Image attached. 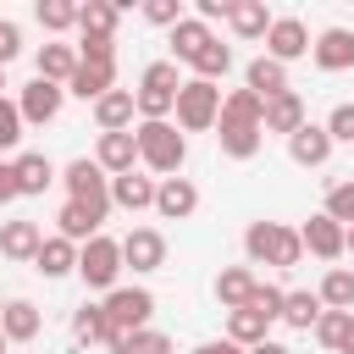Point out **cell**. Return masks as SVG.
Returning a JSON list of instances; mask_svg holds the SVG:
<instances>
[{"label":"cell","mask_w":354,"mask_h":354,"mask_svg":"<svg viewBox=\"0 0 354 354\" xmlns=\"http://www.w3.org/2000/svg\"><path fill=\"white\" fill-rule=\"evenodd\" d=\"M288 155H293V166H326V160H332V133L315 127V122H304V127L288 138Z\"/></svg>","instance_id":"9a60e30c"},{"label":"cell","mask_w":354,"mask_h":354,"mask_svg":"<svg viewBox=\"0 0 354 354\" xmlns=\"http://www.w3.org/2000/svg\"><path fill=\"white\" fill-rule=\"evenodd\" d=\"M33 66H39L44 83H72V72H77V50H72V44H44Z\"/></svg>","instance_id":"f1b7e54d"},{"label":"cell","mask_w":354,"mask_h":354,"mask_svg":"<svg viewBox=\"0 0 354 354\" xmlns=\"http://www.w3.org/2000/svg\"><path fill=\"white\" fill-rule=\"evenodd\" d=\"M216 122H221V88L205 83V77L183 83V88H177V127H183V133H205V127H216Z\"/></svg>","instance_id":"5b68a950"},{"label":"cell","mask_w":354,"mask_h":354,"mask_svg":"<svg viewBox=\"0 0 354 354\" xmlns=\"http://www.w3.org/2000/svg\"><path fill=\"white\" fill-rule=\"evenodd\" d=\"M348 326H354V310H321V321H315V337H321V348H343V337H348Z\"/></svg>","instance_id":"8d00e7d4"},{"label":"cell","mask_w":354,"mask_h":354,"mask_svg":"<svg viewBox=\"0 0 354 354\" xmlns=\"http://www.w3.org/2000/svg\"><path fill=\"white\" fill-rule=\"evenodd\" d=\"M249 293H254V271H249V266H227V271L216 277V299H221V310H243Z\"/></svg>","instance_id":"83f0119b"},{"label":"cell","mask_w":354,"mask_h":354,"mask_svg":"<svg viewBox=\"0 0 354 354\" xmlns=\"http://www.w3.org/2000/svg\"><path fill=\"white\" fill-rule=\"evenodd\" d=\"M321 127L332 133V144H354V100H343V105H332V116H326Z\"/></svg>","instance_id":"7bdbcfd3"},{"label":"cell","mask_w":354,"mask_h":354,"mask_svg":"<svg viewBox=\"0 0 354 354\" xmlns=\"http://www.w3.org/2000/svg\"><path fill=\"white\" fill-rule=\"evenodd\" d=\"M321 310H326V304H321V293H310V288H299V293L282 299V321H288L293 332H310V326L321 321Z\"/></svg>","instance_id":"4dcf8cb0"},{"label":"cell","mask_w":354,"mask_h":354,"mask_svg":"<svg viewBox=\"0 0 354 354\" xmlns=\"http://www.w3.org/2000/svg\"><path fill=\"white\" fill-rule=\"evenodd\" d=\"M105 315H111V326L144 332L149 315H155V293H149V288H111V293H105Z\"/></svg>","instance_id":"52a82bcc"},{"label":"cell","mask_w":354,"mask_h":354,"mask_svg":"<svg viewBox=\"0 0 354 354\" xmlns=\"http://www.w3.org/2000/svg\"><path fill=\"white\" fill-rule=\"evenodd\" d=\"M304 127V100L288 88V94H277V100H266V133H282V138H293Z\"/></svg>","instance_id":"ffe728a7"},{"label":"cell","mask_w":354,"mask_h":354,"mask_svg":"<svg viewBox=\"0 0 354 354\" xmlns=\"http://www.w3.org/2000/svg\"><path fill=\"white\" fill-rule=\"evenodd\" d=\"M310 55H315L321 72H348V66H354V33H348V28H326V33L310 44Z\"/></svg>","instance_id":"4fadbf2b"},{"label":"cell","mask_w":354,"mask_h":354,"mask_svg":"<svg viewBox=\"0 0 354 354\" xmlns=\"http://www.w3.org/2000/svg\"><path fill=\"white\" fill-rule=\"evenodd\" d=\"M111 77H116V66H100V61H77V72H72V83H66V88H72L77 100H105V94L116 88Z\"/></svg>","instance_id":"603a6c76"},{"label":"cell","mask_w":354,"mask_h":354,"mask_svg":"<svg viewBox=\"0 0 354 354\" xmlns=\"http://www.w3.org/2000/svg\"><path fill=\"white\" fill-rule=\"evenodd\" d=\"M11 166H17V188H22V194H44V188L55 183V166H50V155H17Z\"/></svg>","instance_id":"d6a6232c"},{"label":"cell","mask_w":354,"mask_h":354,"mask_svg":"<svg viewBox=\"0 0 354 354\" xmlns=\"http://www.w3.org/2000/svg\"><path fill=\"white\" fill-rule=\"evenodd\" d=\"M133 354H177V348H171V337H166V332L144 326V332H133Z\"/></svg>","instance_id":"f6af8a7d"},{"label":"cell","mask_w":354,"mask_h":354,"mask_svg":"<svg viewBox=\"0 0 354 354\" xmlns=\"http://www.w3.org/2000/svg\"><path fill=\"white\" fill-rule=\"evenodd\" d=\"M194 354H249V348H238V343H232V337H221V343H199V348H194Z\"/></svg>","instance_id":"f907efd6"},{"label":"cell","mask_w":354,"mask_h":354,"mask_svg":"<svg viewBox=\"0 0 354 354\" xmlns=\"http://www.w3.org/2000/svg\"><path fill=\"white\" fill-rule=\"evenodd\" d=\"M266 326H271V321H266L260 310H249V304H243V310H227V337H232L238 348H254V343H266Z\"/></svg>","instance_id":"1f68e13d"},{"label":"cell","mask_w":354,"mask_h":354,"mask_svg":"<svg viewBox=\"0 0 354 354\" xmlns=\"http://www.w3.org/2000/svg\"><path fill=\"white\" fill-rule=\"evenodd\" d=\"M33 271H44V277H66V271H77V243H72V238H44L39 254H33Z\"/></svg>","instance_id":"cb8c5ba5"},{"label":"cell","mask_w":354,"mask_h":354,"mask_svg":"<svg viewBox=\"0 0 354 354\" xmlns=\"http://www.w3.org/2000/svg\"><path fill=\"white\" fill-rule=\"evenodd\" d=\"M39 243H44L39 221H6V227H0V254H6V260H33Z\"/></svg>","instance_id":"7402d4cb"},{"label":"cell","mask_w":354,"mask_h":354,"mask_svg":"<svg viewBox=\"0 0 354 354\" xmlns=\"http://www.w3.org/2000/svg\"><path fill=\"white\" fill-rule=\"evenodd\" d=\"M116 17H122V6L88 0V6H77V33L83 39H116Z\"/></svg>","instance_id":"d4e9b609"},{"label":"cell","mask_w":354,"mask_h":354,"mask_svg":"<svg viewBox=\"0 0 354 354\" xmlns=\"http://www.w3.org/2000/svg\"><path fill=\"white\" fill-rule=\"evenodd\" d=\"M55 227H61V238H72V243H88V238H100V221L83 210V205H61V216H55Z\"/></svg>","instance_id":"d590c367"},{"label":"cell","mask_w":354,"mask_h":354,"mask_svg":"<svg viewBox=\"0 0 354 354\" xmlns=\"http://www.w3.org/2000/svg\"><path fill=\"white\" fill-rule=\"evenodd\" d=\"M94 160H100V171H105V177L133 171V166H138V138H133V127H127V133H100Z\"/></svg>","instance_id":"8fae6325"},{"label":"cell","mask_w":354,"mask_h":354,"mask_svg":"<svg viewBox=\"0 0 354 354\" xmlns=\"http://www.w3.org/2000/svg\"><path fill=\"white\" fill-rule=\"evenodd\" d=\"M0 354H6V332H0Z\"/></svg>","instance_id":"9f6ffc18"},{"label":"cell","mask_w":354,"mask_h":354,"mask_svg":"<svg viewBox=\"0 0 354 354\" xmlns=\"http://www.w3.org/2000/svg\"><path fill=\"white\" fill-rule=\"evenodd\" d=\"M17 194H22V188H17V166H11V160H0V205H11Z\"/></svg>","instance_id":"c3c4849f"},{"label":"cell","mask_w":354,"mask_h":354,"mask_svg":"<svg viewBox=\"0 0 354 354\" xmlns=\"http://www.w3.org/2000/svg\"><path fill=\"white\" fill-rule=\"evenodd\" d=\"M221 133V155H232V160H249V155H260V144H266V127H249V122H216Z\"/></svg>","instance_id":"44dd1931"},{"label":"cell","mask_w":354,"mask_h":354,"mask_svg":"<svg viewBox=\"0 0 354 354\" xmlns=\"http://www.w3.org/2000/svg\"><path fill=\"white\" fill-rule=\"evenodd\" d=\"M243 249H249L254 266H277V271H293L304 260V238L293 227H282V221H249Z\"/></svg>","instance_id":"6da1fadb"},{"label":"cell","mask_w":354,"mask_h":354,"mask_svg":"<svg viewBox=\"0 0 354 354\" xmlns=\"http://www.w3.org/2000/svg\"><path fill=\"white\" fill-rule=\"evenodd\" d=\"M337 354H354V326H348V337H343V348Z\"/></svg>","instance_id":"db71d44e"},{"label":"cell","mask_w":354,"mask_h":354,"mask_svg":"<svg viewBox=\"0 0 354 354\" xmlns=\"http://www.w3.org/2000/svg\"><path fill=\"white\" fill-rule=\"evenodd\" d=\"M61 100H66V88H61V83L33 77V83L22 88V100H17V111H22V122L44 127V122H55V116H61Z\"/></svg>","instance_id":"9c48e42d"},{"label":"cell","mask_w":354,"mask_h":354,"mask_svg":"<svg viewBox=\"0 0 354 354\" xmlns=\"http://www.w3.org/2000/svg\"><path fill=\"white\" fill-rule=\"evenodd\" d=\"M210 39H216V33H210V28H205V22H199V17H183V22H177V28H171V55H177V61H188V66H194V61H199V50H205V44H210Z\"/></svg>","instance_id":"4316f807"},{"label":"cell","mask_w":354,"mask_h":354,"mask_svg":"<svg viewBox=\"0 0 354 354\" xmlns=\"http://www.w3.org/2000/svg\"><path fill=\"white\" fill-rule=\"evenodd\" d=\"M243 88L260 94V100H277V94H288V66L271 61V55H254L249 72H243Z\"/></svg>","instance_id":"e0dca14e"},{"label":"cell","mask_w":354,"mask_h":354,"mask_svg":"<svg viewBox=\"0 0 354 354\" xmlns=\"http://www.w3.org/2000/svg\"><path fill=\"white\" fill-rule=\"evenodd\" d=\"M227 66H232V50H227L221 39H210V44L199 50V61H194V72H199L205 83H216V77H227Z\"/></svg>","instance_id":"74e56055"},{"label":"cell","mask_w":354,"mask_h":354,"mask_svg":"<svg viewBox=\"0 0 354 354\" xmlns=\"http://www.w3.org/2000/svg\"><path fill=\"white\" fill-rule=\"evenodd\" d=\"M17 50H22V28L17 22H0V66L17 61Z\"/></svg>","instance_id":"bcb514c9"},{"label":"cell","mask_w":354,"mask_h":354,"mask_svg":"<svg viewBox=\"0 0 354 354\" xmlns=\"http://www.w3.org/2000/svg\"><path fill=\"white\" fill-rule=\"evenodd\" d=\"M22 127H28V122H22V111H17V100H6V94H0V155L22 144Z\"/></svg>","instance_id":"60d3db41"},{"label":"cell","mask_w":354,"mask_h":354,"mask_svg":"<svg viewBox=\"0 0 354 354\" xmlns=\"http://www.w3.org/2000/svg\"><path fill=\"white\" fill-rule=\"evenodd\" d=\"M221 122L266 127V100H260V94H249V88H232V94H221Z\"/></svg>","instance_id":"f546056e"},{"label":"cell","mask_w":354,"mask_h":354,"mask_svg":"<svg viewBox=\"0 0 354 354\" xmlns=\"http://www.w3.org/2000/svg\"><path fill=\"white\" fill-rule=\"evenodd\" d=\"M155 177H138V171H122V177H111V205H122V210H155Z\"/></svg>","instance_id":"ac0fdd59"},{"label":"cell","mask_w":354,"mask_h":354,"mask_svg":"<svg viewBox=\"0 0 354 354\" xmlns=\"http://www.w3.org/2000/svg\"><path fill=\"white\" fill-rule=\"evenodd\" d=\"M282 288H271V282H254V293H249V310H260L266 321H282Z\"/></svg>","instance_id":"b9f144b4"},{"label":"cell","mask_w":354,"mask_h":354,"mask_svg":"<svg viewBox=\"0 0 354 354\" xmlns=\"http://www.w3.org/2000/svg\"><path fill=\"white\" fill-rule=\"evenodd\" d=\"M299 238H304V249L315 254V260H337L343 254V227L321 210V216H310L304 227H299Z\"/></svg>","instance_id":"2e32d148"},{"label":"cell","mask_w":354,"mask_h":354,"mask_svg":"<svg viewBox=\"0 0 354 354\" xmlns=\"http://www.w3.org/2000/svg\"><path fill=\"white\" fill-rule=\"evenodd\" d=\"M6 304H11V299H0V315H6Z\"/></svg>","instance_id":"11a10c76"},{"label":"cell","mask_w":354,"mask_h":354,"mask_svg":"<svg viewBox=\"0 0 354 354\" xmlns=\"http://www.w3.org/2000/svg\"><path fill=\"white\" fill-rule=\"evenodd\" d=\"M326 216L337 227H354V177H343V183L326 188Z\"/></svg>","instance_id":"f35d334b"},{"label":"cell","mask_w":354,"mask_h":354,"mask_svg":"<svg viewBox=\"0 0 354 354\" xmlns=\"http://www.w3.org/2000/svg\"><path fill=\"white\" fill-rule=\"evenodd\" d=\"M0 88H6V77H0Z\"/></svg>","instance_id":"6f0895ef"},{"label":"cell","mask_w":354,"mask_h":354,"mask_svg":"<svg viewBox=\"0 0 354 354\" xmlns=\"http://www.w3.org/2000/svg\"><path fill=\"white\" fill-rule=\"evenodd\" d=\"M105 332H111L105 304H77V310H72V337H77V343H105Z\"/></svg>","instance_id":"e575fe53"},{"label":"cell","mask_w":354,"mask_h":354,"mask_svg":"<svg viewBox=\"0 0 354 354\" xmlns=\"http://www.w3.org/2000/svg\"><path fill=\"white\" fill-rule=\"evenodd\" d=\"M133 138H138V160H144L149 171H160V177H177V171H183L188 144H183L177 122H138Z\"/></svg>","instance_id":"7a4b0ae2"},{"label":"cell","mask_w":354,"mask_h":354,"mask_svg":"<svg viewBox=\"0 0 354 354\" xmlns=\"http://www.w3.org/2000/svg\"><path fill=\"white\" fill-rule=\"evenodd\" d=\"M155 210H160L166 221H188V216L199 210V188H194L188 177H160V188H155Z\"/></svg>","instance_id":"7c38bea8"},{"label":"cell","mask_w":354,"mask_h":354,"mask_svg":"<svg viewBox=\"0 0 354 354\" xmlns=\"http://www.w3.org/2000/svg\"><path fill=\"white\" fill-rule=\"evenodd\" d=\"M232 6H238V0H199V22L210 28L216 17H232Z\"/></svg>","instance_id":"7dc6e473"},{"label":"cell","mask_w":354,"mask_h":354,"mask_svg":"<svg viewBox=\"0 0 354 354\" xmlns=\"http://www.w3.org/2000/svg\"><path fill=\"white\" fill-rule=\"evenodd\" d=\"M343 254H354V227H343Z\"/></svg>","instance_id":"f5cc1de1"},{"label":"cell","mask_w":354,"mask_h":354,"mask_svg":"<svg viewBox=\"0 0 354 354\" xmlns=\"http://www.w3.org/2000/svg\"><path fill=\"white\" fill-rule=\"evenodd\" d=\"M227 22H232V33H238V39H266V33H271V22H277V17H271V11H266V0H238V6H232V17H227Z\"/></svg>","instance_id":"484cf974"},{"label":"cell","mask_w":354,"mask_h":354,"mask_svg":"<svg viewBox=\"0 0 354 354\" xmlns=\"http://www.w3.org/2000/svg\"><path fill=\"white\" fill-rule=\"evenodd\" d=\"M249 354H293V348H282V343H271V337H266V343H254Z\"/></svg>","instance_id":"816d5d0a"},{"label":"cell","mask_w":354,"mask_h":354,"mask_svg":"<svg viewBox=\"0 0 354 354\" xmlns=\"http://www.w3.org/2000/svg\"><path fill=\"white\" fill-rule=\"evenodd\" d=\"M39 22L50 33H66V28H77V6L72 0H39Z\"/></svg>","instance_id":"ab89813d"},{"label":"cell","mask_w":354,"mask_h":354,"mask_svg":"<svg viewBox=\"0 0 354 354\" xmlns=\"http://www.w3.org/2000/svg\"><path fill=\"white\" fill-rule=\"evenodd\" d=\"M315 293H321L326 310H354V271H348V266H332Z\"/></svg>","instance_id":"836d02e7"},{"label":"cell","mask_w":354,"mask_h":354,"mask_svg":"<svg viewBox=\"0 0 354 354\" xmlns=\"http://www.w3.org/2000/svg\"><path fill=\"white\" fill-rule=\"evenodd\" d=\"M105 348H111V354H133V332H127V326H111V332H105Z\"/></svg>","instance_id":"681fc988"},{"label":"cell","mask_w":354,"mask_h":354,"mask_svg":"<svg viewBox=\"0 0 354 354\" xmlns=\"http://www.w3.org/2000/svg\"><path fill=\"white\" fill-rule=\"evenodd\" d=\"M122 266H133V271H160V266H166V238H160L155 227H133V232L122 238Z\"/></svg>","instance_id":"30bf717a"},{"label":"cell","mask_w":354,"mask_h":354,"mask_svg":"<svg viewBox=\"0 0 354 354\" xmlns=\"http://www.w3.org/2000/svg\"><path fill=\"white\" fill-rule=\"evenodd\" d=\"M61 183H66V194H72V205H83L94 221H105V210H111V177L100 171V160H72L66 171H61Z\"/></svg>","instance_id":"277c9868"},{"label":"cell","mask_w":354,"mask_h":354,"mask_svg":"<svg viewBox=\"0 0 354 354\" xmlns=\"http://www.w3.org/2000/svg\"><path fill=\"white\" fill-rule=\"evenodd\" d=\"M144 17H149L155 28H177V22H183V0H149Z\"/></svg>","instance_id":"ee69618b"},{"label":"cell","mask_w":354,"mask_h":354,"mask_svg":"<svg viewBox=\"0 0 354 354\" xmlns=\"http://www.w3.org/2000/svg\"><path fill=\"white\" fill-rule=\"evenodd\" d=\"M310 44H315V39H310V28H304L299 17H277V22H271V33H266V55H271V61H282V66H288V61H299V55H310Z\"/></svg>","instance_id":"ba28073f"},{"label":"cell","mask_w":354,"mask_h":354,"mask_svg":"<svg viewBox=\"0 0 354 354\" xmlns=\"http://www.w3.org/2000/svg\"><path fill=\"white\" fill-rule=\"evenodd\" d=\"M133 111H138V94H133V88H111L105 100H94L100 133H127V127H133Z\"/></svg>","instance_id":"5bb4252c"},{"label":"cell","mask_w":354,"mask_h":354,"mask_svg":"<svg viewBox=\"0 0 354 354\" xmlns=\"http://www.w3.org/2000/svg\"><path fill=\"white\" fill-rule=\"evenodd\" d=\"M77 277H83L88 288H105V293H111V288H116V277H122V243H116V238H105V232H100V238H88V243L77 249Z\"/></svg>","instance_id":"8992f818"},{"label":"cell","mask_w":354,"mask_h":354,"mask_svg":"<svg viewBox=\"0 0 354 354\" xmlns=\"http://www.w3.org/2000/svg\"><path fill=\"white\" fill-rule=\"evenodd\" d=\"M39 326H44V315H39V304H33V299H11V304H6V315H0L6 343H33V337H39Z\"/></svg>","instance_id":"d6986e66"},{"label":"cell","mask_w":354,"mask_h":354,"mask_svg":"<svg viewBox=\"0 0 354 354\" xmlns=\"http://www.w3.org/2000/svg\"><path fill=\"white\" fill-rule=\"evenodd\" d=\"M177 61H149L144 66V83H138V116L144 122H166L177 111Z\"/></svg>","instance_id":"3957f363"}]
</instances>
